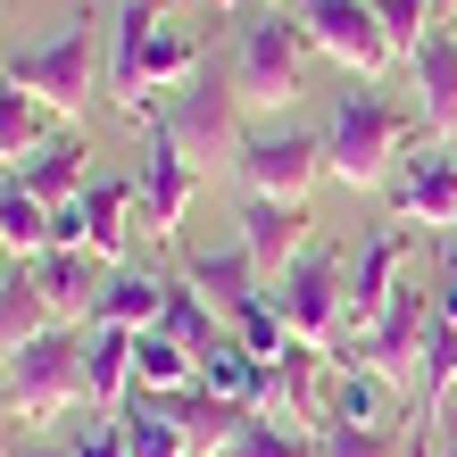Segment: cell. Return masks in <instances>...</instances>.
I'll return each instance as SVG.
<instances>
[{"mask_svg": "<svg viewBox=\"0 0 457 457\" xmlns=\"http://www.w3.org/2000/svg\"><path fill=\"white\" fill-rule=\"evenodd\" d=\"M374 17H383V34L399 42V59H408V50L441 25V17H433V0H374Z\"/></svg>", "mask_w": 457, "mask_h": 457, "instance_id": "33", "label": "cell"}, {"mask_svg": "<svg viewBox=\"0 0 457 457\" xmlns=\"http://www.w3.org/2000/svg\"><path fill=\"white\" fill-rule=\"evenodd\" d=\"M84 399H92V416H117L125 399H133V333L92 325V349H84Z\"/></svg>", "mask_w": 457, "mask_h": 457, "instance_id": "22", "label": "cell"}, {"mask_svg": "<svg viewBox=\"0 0 457 457\" xmlns=\"http://www.w3.org/2000/svg\"><path fill=\"white\" fill-rule=\"evenodd\" d=\"M408 84H416V133L424 142H457V25H433L408 50Z\"/></svg>", "mask_w": 457, "mask_h": 457, "instance_id": "15", "label": "cell"}, {"mask_svg": "<svg viewBox=\"0 0 457 457\" xmlns=\"http://www.w3.org/2000/svg\"><path fill=\"white\" fill-rule=\"evenodd\" d=\"M391 391H399V383H383L374 366H333V399H325V424H383Z\"/></svg>", "mask_w": 457, "mask_h": 457, "instance_id": "28", "label": "cell"}, {"mask_svg": "<svg viewBox=\"0 0 457 457\" xmlns=\"http://www.w3.org/2000/svg\"><path fill=\"white\" fill-rule=\"evenodd\" d=\"M433 308H441L449 325H457V233L441 241V283H433Z\"/></svg>", "mask_w": 457, "mask_h": 457, "instance_id": "35", "label": "cell"}, {"mask_svg": "<svg viewBox=\"0 0 457 457\" xmlns=\"http://www.w3.org/2000/svg\"><path fill=\"white\" fill-rule=\"evenodd\" d=\"M59 457H133V449H125V424H117V416H84V424L59 441Z\"/></svg>", "mask_w": 457, "mask_h": 457, "instance_id": "34", "label": "cell"}, {"mask_svg": "<svg viewBox=\"0 0 457 457\" xmlns=\"http://www.w3.org/2000/svg\"><path fill=\"white\" fill-rule=\"evenodd\" d=\"M175 0H125L117 25H109V100L133 117L142 92H183L192 75L208 67V50L192 25H167Z\"/></svg>", "mask_w": 457, "mask_h": 457, "instance_id": "2", "label": "cell"}, {"mask_svg": "<svg viewBox=\"0 0 457 457\" xmlns=\"http://www.w3.org/2000/svg\"><path fill=\"white\" fill-rule=\"evenodd\" d=\"M0 250H9V258H42L50 250V208L25 192V183L0 192Z\"/></svg>", "mask_w": 457, "mask_h": 457, "instance_id": "31", "label": "cell"}, {"mask_svg": "<svg viewBox=\"0 0 457 457\" xmlns=\"http://www.w3.org/2000/svg\"><path fill=\"white\" fill-rule=\"evenodd\" d=\"M383 200H391V225H408V233H449V225H457V142H424V133H416Z\"/></svg>", "mask_w": 457, "mask_h": 457, "instance_id": "12", "label": "cell"}, {"mask_svg": "<svg viewBox=\"0 0 457 457\" xmlns=\"http://www.w3.org/2000/svg\"><path fill=\"white\" fill-rule=\"evenodd\" d=\"M17 183L34 192L42 208H67V200H84V183H92V150H84V133H50V142L17 167Z\"/></svg>", "mask_w": 457, "mask_h": 457, "instance_id": "18", "label": "cell"}, {"mask_svg": "<svg viewBox=\"0 0 457 457\" xmlns=\"http://www.w3.org/2000/svg\"><path fill=\"white\" fill-rule=\"evenodd\" d=\"M241 250H250V266L266 283L283 275L291 258H308L316 250V217H308V200H266V192H241Z\"/></svg>", "mask_w": 457, "mask_h": 457, "instance_id": "14", "label": "cell"}, {"mask_svg": "<svg viewBox=\"0 0 457 457\" xmlns=\"http://www.w3.org/2000/svg\"><path fill=\"white\" fill-rule=\"evenodd\" d=\"M9 183H17V167H9V158H0V192H9Z\"/></svg>", "mask_w": 457, "mask_h": 457, "instance_id": "38", "label": "cell"}, {"mask_svg": "<svg viewBox=\"0 0 457 457\" xmlns=\"http://www.w3.org/2000/svg\"><path fill=\"white\" fill-rule=\"evenodd\" d=\"M75 208H84V250H92L100 266H133V225H142L133 175H92Z\"/></svg>", "mask_w": 457, "mask_h": 457, "instance_id": "16", "label": "cell"}, {"mask_svg": "<svg viewBox=\"0 0 457 457\" xmlns=\"http://www.w3.org/2000/svg\"><path fill=\"white\" fill-rule=\"evenodd\" d=\"M25 266H34V283H42V300H50L59 325H92V300H100V258L92 250H42Z\"/></svg>", "mask_w": 457, "mask_h": 457, "instance_id": "19", "label": "cell"}, {"mask_svg": "<svg viewBox=\"0 0 457 457\" xmlns=\"http://www.w3.org/2000/svg\"><path fill=\"white\" fill-rule=\"evenodd\" d=\"M117 424H125L133 457H200L192 433H183V416H175V391H133L117 408Z\"/></svg>", "mask_w": 457, "mask_h": 457, "instance_id": "21", "label": "cell"}, {"mask_svg": "<svg viewBox=\"0 0 457 457\" xmlns=\"http://www.w3.org/2000/svg\"><path fill=\"white\" fill-rule=\"evenodd\" d=\"M17 457H59V441H34V433H25V441H17Z\"/></svg>", "mask_w": 457, "mask_h": 457, "instance_id": "37", "label": "cell"}, {"mask_svg": "<svg viewBox=\"0 0 457 457\" xmlns=\"http://www.w3.org/2000/svg\"><path fill=\"white\" fill-rule=\"evenodd\" d=\"M0 275H9V250H0Z\"/></svg>", "mask_w": 457, "mask_h": 457, "instance_id": "40", "label": "cell"}, {"mask_svg": "<svg viewBox=\"0 0 457 457\" xmlns=\"http://www.w3.org/2000/svg\"><path fill=\"white\" fill-rule=\"evenodd\" d=\"M200 383V358L183 341H167V333H133V391H192Z\"/></svg>", "mask_w": 457, "mask_h": 457, "instance_id": "26", "label": "cell"}, {"mask_svg": "<svg viewBox=\"0 0 457 457\" xmlns=\"http://www.w3.org/2000/svg\"><path fill=\"white\" fill-rule=\"evenodd\" d=\"M217 9H241V0H217Z\"/></svg>", "mask_w": 457, "mask_h": 457, "instance_id": "42", "label": "cell"}, {"mask_svg": "<svg viewBox=\"0 0 457 457\" xmlns=\"http://www.w3.org/2000/svg\"><path fill=\"white\" fill-rule=\"evenodd\" d=\"M241 9H258V0H241Z\"/></svg>", "mask_w": 457, "mask_h": 457, "instance_id": "43", "label": "cell"}, {"mask_svg": "<svg viewBox=\"0 0 457 457\" xmlns=\"http://www.w3.org/2000/svg\"><path fill=\"white\" fill-rule=\"evenodd\" d=\"M0 383H9V358H0Z\"/></svg>", "mask_w": 457, "mask_h": 457, "instance_id": "41", "label": "cell"}, {"mask_svg": "<svg viewBox=\"0 0 457 457\" xmlns=\"http://www.w3.org/2000/svg\"><path fill=\"white\" fill-rule=\"evenodd\" d=\"M175 275L192 283L200 300L225 316V325H233V316H241V308H250L258 291H266V275L250 266V250H241V241H233V250H183V266H175Z\"/></svg>", "mask_w": 457, "mask_h": 457, "instance_id": "17", "label": "cell"}, {"mask_svg": "<svg viewBox=\"0 0 457 457\" xmlns=\"http://www.w3.org/2000/svg\"><path fill=\"white\" fill-rule=\"evenodd\" d=\"M0 75H9L17 92H34L59 125H84V109L100 92H109V59H100V34H92V17H67V25H50L42 42H25L17 59H0Z\"/></svg>", "mask_w": 457, "mask_h": 457, "instance_id": "4", "label": "cell"}, {"mask_svg": "<svg viewBox=\"0 0 457 457\" xmlns=\"http://www.w3.org/2000/svg\"><path fill=\"white\" fill-rule=\"evenodd\" d=\"M59 316H50V300H42V283H34V266L25 258H9V275H0V358H17L34 333H50Z\"/></svg>", "mask_w": 457, "mask_h": 457, "instance_id": "23", "label": "cell"}, {"mask_svg": "<svg viewBox=\"0 0 457 457\" xmlns=\"http://www.w3.org/2000/svg\"><path fill=\"white\" fill-rule=\"evenodd\" d=\"M308 25V50H325L341 75H358V84H383L399 42L383 34V17H374V0H291Z\"/></svg>", "mask_w": 457, "mask_h": 457, "instance_id": "10", "label": "cell"}, {"mask_svg": "<svg viewBox=\"0 0 457 457\" xmlns=\"http://www.w3.org/2000/svg\"><path fill=\"white\" fill-rule=\"evenodd\" d=\"M233 341L250 349V358H266V366H275V358H283V349L300 341V333H291V325H283V308H275V300L258 291V300H250V308L233 316Z\"/></svg>", "mask_w": 457, "mask_h": 457, "instance_id": "32", "label": "cell"}, {"mask_svg": "<svg viewBox=\"0 0 457 457\" xmlns=\"http://www.w3.org/2000/svg\"><path fill=\"white\" fill-rule=\"evenodd\" d=\"M233 183L266 192V200H308L325 183V133H308L291 117H250L241 150H233Z\"/></svg>", "mask_w": 457, "mask_h": 457, "instance_id": "6", "label": "cell"}, {"mask_svg": "<svg viewBox=\"0 0 457 457\" xmlns=\"http://www.w3.org/2000/svg\"><path fill=\"white\" fill-rule=\"evenodd\" d=\"M84 349H92V325H50V333H34V341L9 358L0 408H9L25 433H42V424L92 408V399H84Z\"/></svg>", "mask_w": 457, "mask_h": 457, "instance_id": "5", "label": "cell"}, {"mask_svg": "<svg viewBox=\"0 0 457 457\" xmlns=\"http://www.w3.org/2000/svg\"><path fill=\"white\" fill-rule=\"evenodd\" d=\"M217 457H325V449H316L308 424H283V416H266V408H258V416L217 449Z\"/></svg>", "mask_w": 457, "mask_h": 457, "instance_id": "30", "label": "cell"}, {"mask_svg": "<svg viewBox=\"0 0 457 457\" xmlns=\"http://www.w3.org/2000/svg\"><path fill=\"white\" fill-rule=\"evenodd\" d=\"M158 125H167V142L192 158V167H233V150H241V125H250V109H241V92H233V75L225 67H200L183 92H167L150 109Z\"/></svg>", "mask_w": 457, "mask_h": 457, "instance_id": "7", "label": "cell"}, {"mask_svg": "<svg viewBox=\"0 0 457 457\" xmlns=\"http://www.w3.org/2000/svg\"><path fill=\"white\" fill-rule=\"evenodd\" d=\"M266 300L283 308V325L300 333V341H316L333 358V349L349 341V258L333 250V241H316L308 258H291L275 283H266Z\"/></svg>", "mask_w": 457, "mask_h": 457, "instance_id": "8", "label": "cell"}, {"mask_svg": "<svg viewBox=\"0 0 457 457\" xmlns=\"http://www.w3.org/2000/svg\"><path fill=\"white\" fill-rule=\"evenodd\" d=\"M50 133H67V125L50 117V109H42L34 92H17L9 75H0V158L17 167V158H34V150L50 142Z\"/></svg>", "mask_w": 457, "mask_h": 457, "instance_id": "27", "label": "cell"}, {"mask_svg": "<svg viewBox=\"0 0 457 457\" xmlns=\"http://www.w3.org/2000/svg\"><path fill=\"white\" fill-rule=\"evenodd\" d=\"M133 125H142V167H133V200H142V225H150V241H175V233H183V217H192L200 167L167 142V125H158L150 109H133Z\"/></svg>", "mask_w": 457, "mask_h": 457, "instance_id": "11", "label": "cell"}, {"mask_svg": "<svg viewBox=\"0 0 457 457\" xmlns=\"http://www.w3.org/2000/svg\"><path fill=\"white\" fill-rule=\"evenodd\" d=\"M424 333H433V291H416V275L391 291V308L374 316L366 333H349L333 349V366H374L383 383H399L416 399V374H424Z\"/></svg>", "mask_w": 457, "mask_h": 457, "instance_id": "9", "label": "cell"}, {"mask_svg": "<svg viewBox=\"0 0 457 457\" xmlns=\"http://www.w3.org/2000/svg\"><path fill=\"white\" fill-rule=\"evenodd\" d=\"M200 383L217 391V399H233V408H266V358H250L233 333L200 358Z\"/></svg>", "mask_w": 457, "mask_h": 457, "instance_id": "25", "label": "cell"}, {"mask_svg": "<svg viewBox=\"0 0 457 457\" xmlns=\"http://www.w3.org/2000/svg\"><path fill=\"white\" fill-rule=\"evenodd\" d=\"M408 266H416V233L408 225H374L358 250H349V333H366L374 316L391 308V291L408 283Z\"/></svg>", "mask_w": 457, "mask_h": 457, "instance_id": "13", "label": "cell"}, {"mask_svg": "<svg viewBox=\"0 0 457 457\" xmlns=\"http://www.w3.org/2000/svg\"><path fill=\"white\" fill-rule=\"evenodd\" d=\"M300 67H308V25L283 0H258V9H233V42H225V75L241 92L250 117H283L300 100Z\"/></svg>", "mask_w": 457, "mask_h": 457, "instance_id": "3", "label": "cell"}, {"mask_svg": "<svg viewBox=\"0 0 457 457\" xmlns=\"http://www.w3.org/2000/svg\"><path fill=\"white\" fill-rule=\"evenodd\" d=\"M17 441H25V424H17L9 408H0V457H17Z\"/></svg>", "mask_w": 457, "mask_h": 457, "instance_id": "36", "label": "cell"}, {"mask_svg": "<svg viewBox=\"0 0 457 457\" xmlns=\"http://www.w3.org/2000/svg\"><path fill=\"white\" fill-rule=\"evenodd\" d=\"M167 283L175 275H150V266H117L92 300V325H117V333H150L158 308H167Z\"/></svg>", "mask_w": 457, "mask_h": 457, "instance_id": "20", "label": "cell"}, {"mask_svg": "<svg viewBox=\"0 0 457 457\" xmlns=\"http://www.w3.org/2000/svg\"><path fill=\"white\" fill-rule=\"evenodd\" d=\"M408 142H416V109L391 100L383 84H358V75H349L333 117H325V175L349 183V192H391Z\"/></svg>", "mask_w": 457, "mask_h": 457, "instance_id": "1", "label": "cell"}, {"mask_svg": "<svg viewBox=\"0 0 457 457\" xmlns=\"http://www.w3.org/2000/svg\"><path fill=\"white\" fill-rule=\"evenodd\" d=\"M158 333H167V341H183L192 358H208V349H217V341H225L233 325H225V316H217V308H208L192 283L175 275V283H167V308H158Z\"/></svg>", "mask_w": 457, "mask_h": 457, "instance_id": "24", "label": "cell"}, {"mask_svg": "<svg viewBox=\"0 0 457 457\" xmlns=\"http://www.w3.org/2000/svg\"><path fill=\"white\" fill-rule=\"evenodd\" d=\"M316 449L325 457H416L408 416L399 424H316Z\"/></svg>", "mask_w": 457, "mask_h": 457, "instance_id": "29", "label": "cell"}, {"mask_svg": "<svg viewBox=\"0 0 457 457\" xmlns=\"http://www.w3.org/2000/svg\"><path fill=\"white\" fill-rule=\"evenodd\" d=\"M449 457H457V408H449Z\"/></svg>", "mask_w": 457, "mask_h": 457, "instance_id": "39", "label": "cell"}]
</instances>
